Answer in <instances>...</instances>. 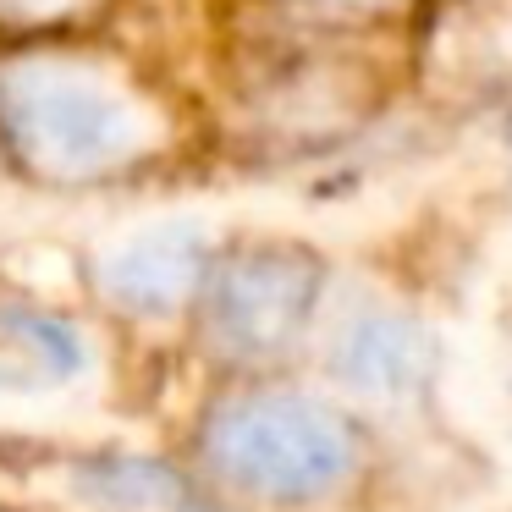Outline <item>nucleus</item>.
Masks as SVG:
<instances>
[{"label":"nucleus","instance_id":"obj_1","mask_svg":"<svg viewBox=\"0 0 512 512\" xmlns=\"http://www.w3.org/2000/svg\"><path fill=\"white\" fill-rule=\"evenodd\" d=\"M204 457L237 490L265 501L331 496L358 468V430L303 391L237 397L204 430Z\"/></svg>","mask_w":512,"mask_h":512},{"label":"nucleus","instance_id":"obj_2","mask_svg":"<svg viewBox=\"0 0 512 512\" xmlns=\"http://www.w3.org/2000/svg\"><path fill=\"white\" fill-rule=\"evenodd\" d=\"M314 303V265L292 254L237 259L210 292V331L237 358H270L303 331Z\"/></svg>","mask_w":512,"mask_h":512},{"label":"nucleus","instance_id":"obj_3","mask_svg":"<svg viewBox=\"0 0 512 512\" xmlns=\"http://www.w3.org/2000/svg\"><path fill=\"white\" fill-rule=\"evenodd\" d=\"M12 127L50 166H100L127 138L116 105L89 83H23L12 94Z\"/></svg>","mask_w":512,"mask_h":512},{"label":"nucleus","instance_id":"obj_4","mask_svg":"<svg viewBox=\"0 0 512 512\" xmlns=\"http://www.w3.org/2000/svg\"><path fill=\"white\" fill-rule=\"evenodd\" d=\"M204 276V237L193 226H160L133 237L105 259V287L116 303L138 314H171L193 298Z\"/></svg>","mask_w":512,"mask_h":512},{"label":"nucleus","instance_id":"obj_5","mask_svg":"<svg viewBox=\"0 0 512 512\" xmlns=\"http://www.w3.org/2000/svg\"><path fill=\"white\" fill-rule=\"evenodd\" d=\"M430 364H435L430 336L413 320H402V314H369V320H358L342 336V353H336L342 380L369 391V397H402V391L424 386Z\"/></svg>","mask_w":512,"mask_h":512},{"label":"nucleus","instance_id":"obj_6","mask_svg":"<svg viewBox=\"0 0 512 512\" xmlns=\"http://www.w3.org/2000/svg\"><path fill=\"white\" fill-rule=\"evenodd\" d=\"M78 369H83V342L72 325L34 309L0 314V391L56 386V380H72Z\"/></svg>","mask_w":512,"mask_h":512},{"label":"nucleus","instance_id":"obj_7","mask_svg":"<svg viewBox=\"0 0 512 512\" xmlns=\"http://www.w3.org/2000/svg\"><path fill=\"white\" fill-rule=\"evenodd\" d=\"M78 490L111 512H188L182 479L149 457H94L78 468Z\"/></svg>","mask_w":512,"mask_h":512}]
</instances>
